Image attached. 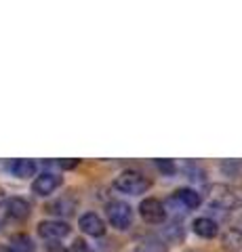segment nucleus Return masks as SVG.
<instances>
[{
	"label": "nucleus",
	"mask_w": 242,
	"mask_h": 252,
	"mask_svg": "<svg viewBox=\"0 0 242 252\" xmlns=\"http://www.w3.org/2000/svg\"><path fill=\"white\" fill-rule=\"evenodd\" d=\"M114 187L122 193H131V195H139L150 189V181H147L141 172L137 170H124L120 172L114 181Z\"/></svg>",
	"instance_id": "nucleus-1"
},
{
	"label": "nucleus",
	"mask_w": 242,
	"mask_h": 252,
	"mask_svg": "<svg viewBox=\"0 0 242 252\" xmlns=\"http://www.w3.org/2000/svg\"><path fill=\"white\" fill-rule=\"evenodd\" d=\"M210 206H217L221 210H238L242 206V198L238 191H234L228 185H213L208 193Z\"/></svg>",
	"instance_id": "nucleus-2"
},
{
	"label": "nucleus",
	"mask_w": 242,
	"mask_h": 252,
	"mask_svg": "<svg viewBox=\"0 0 242 252\" xmlns=\"http://www.w3.org/2000/svg\"><path fill=\"white\" fill-rule=\"evenodd\" d=\"M139 215L145 223H152V225H158L165 220L167 217V210H165V204L156 198H145L141 204H139Z\"/></svg>",
	"instance_id": "nucleus-3"
},
{
	"label": "nucleus",
	"mask_w": 242,
	"mask_h": 252,
	"mask_svg": "<svg viewBox=\"0 0 242 252\" xmlns=\"http://www.w3.org/2000/svg\"><path fill=\"white\" fill-rule=\"evenodd\" d=\"M107 219L116 229H127L133 220V210L127 202H112L107 206Z\"/></svg>",
	"instance_id": "nucleus-4"
},
{
	"label": "nucleus",
	"mask_w": 242,
	"mask_h": 252,
	"mask_svg": "<svg viewBox=\"0 0 242 252\" xmlns=\"http://www.w3.org/2000/svg\"><path fill=\"white\" fill-rule=\"evenodd\" d=\"M69 233V225L64 223V220H42L38 225V235L49 242H57L61 238H66Z\"/></svg>",
	"instance_id": "nucleus-5"
},
{
	"label": "nucleus",
	"mask_w": 242,
	"mask_h": 252,
	"mask_svg": "<svg viewBox=\"0 0 242 252\" xmlns=\"http://www.w3.org/2000/svg\"><path fill=\"white\" fill-rule=\"evenodd\" d=\"M59 185H61V177L53 175V172H42L32 183V191L36 195H51Z\"/></svg>",
	"instance_id": "nucleus-6"
},
{
	"label": "nucleus",
	"mask_w": 242,
	"mask_h": 252,
	"mask_svg": "<svg viewBox=\"0 0 242 252\" xmlns=\"http://www.w3.org/2000/svg\"><path fill=\"white\" fill-rule=\"evenodd\" d=\"M78 225H80V229L84 233L93 235V238H101V235L105 233V223L101 220L99 215H95V212H87V215H82L80 220H78Z\"/></svg>",
	"instance_id": "nucleus-7"
},
{
	"label": "nucleus",
	"mask_w": 242,
	"mask_h": 252,
	"mask_svg": "<svg viewBox=\"0 0 242 252\" xmlns=\"http://www.w3.org/2000/svg\"><path fill=\"white\" fill-rule=\"evenodd\" d=\"M6 215H9L11 219H28L30 217V204L28 200H23V198H11V200H6Z\"/></svg>",
	"instance_id": "nucleus-8"
},
{
	"label": "nucleus",
	"mask_w": 242,
	"mask_h": 252,
	"mask_svg": "<svg viewBox=\"0 0 242 252\" xmlns=\"http://www.w3.org/2000/svg\"><path fill=\"white\" fill-rule=\"evenodd\" d=\"M221 246L225 252H240L242 250V231L228 229L221 235Z\"/></svg>",
	"instance_id": "nucleus-9"
},
{
	"label": "nucleus",
	"mask_w": 242,
	"mask_h": 252,
	"mask_svg": "<svg viewBox=\"0 0 242 252\" xmlns=\"http://www.w3.org/2000/svg\"><path fill=\"white\" fill-rule=\"evenodd\" d=\"M173 200L179 202V206L181 208H196L198 204H200V195L194 191V189H177L175 195H173Z\"/></svg>",
	"instance_id": "nucleus-10"
},
{
	"label": "nucleus",
	"mask_w": 242,
	"mask_h": 252,
	"mask_svg": "<svg viewBox=\"0 0 242 252\" xmlns=\"http://www.w3.org/2000/svg\"><path fill=\"white\" fill-rule=\"evenodd\" d=\"M192 227H194V233L200 235V238H215L217 235V223L213 219H207V217L196 219Z\"/></svg>",
	"instance_id": "nucleus-11"
},
{
	"label": "nucleus",
	"mask_w": 242,
	"mask_h": 252,
	"mask_svg": "<svg viewBox=\"0 0 242 252\" xmlns=\"http://www.w3.org/2000/svg\"><path fill=\"white\" fill-rule=\"evenodd\" d=\"M11 172L19 179H30L36 175V162L32 160H15L11 164Z\"/></svg>",
	"instance_id": "nucleus-12"
},
{
	"label": "nucleus",
	"mask_w": 242,
	"mask_h": 252,
	"mask_svg": "<svg viewBox=\"0 0 242 252\" xmlns=\"http://www.w3.org/2000/svg\"><path fill=\"white\" fill-rule=\"evenodd\" d=\"M9 252H34V242L30 240V235L26 233H17L13 235L11 242H9Z\"/></svg>",
	"instance_id": "nucleus-13"
},
{
	"label": "nucleus",
	"mask_w": 242,
	"mask_h": 252,
	"mask_svg": "<svg viewBox=\"0 0 242 252\" xmlns=\"http://www.w3.org/2000/svg\"><path fill=\"white\" fill-rule=\"evenodd\" d=\"M46 212H53V215H72V212H74V204L72 202L66 204L64 200H59L55 204H49V206H46Z\"/></svg>",
	"instance_id": "nucleus-14"
},
{
	"label": "nucleus",
	"mask_w": 242,
	"mask_h": 252,
	"mask_svg": "<svg viewBox=\"0 0 242 252\" xmlns=\"http://www.w3.org/2000/svg\"><path fill=\"white\" fill-rule=\"evenodd\" d=\"M156 166L165 172V175H173V172H175V164L171 160H158V162H156Z\"/></svg>",
	"instance_id": "nucleus-15"
},
{
	"label": "nucleus",
	"mask_w": 242,
	"mask_h": 252,
	"mask_svg": "<svg viewBox=\"0 0 242 252\" xmlns=\"http://www.w3.org/2000/svg\"><path fill=\"white\" fill-rule=\"evenodd\" d=\"M69 252H91V248L87 246V242L84 240H76L72 244V248H69Z\"/></svg>",
	"instance_id": "nucleus-16"
},
{
	"label": "nucleus",
	"mask_w": 242,
	"mask_h": 252,
	"mask_svg": "<svg viewBox=\"0 0 242 252\" xmlns=\"http://www.w3.org/2000/svg\"><path fill=\"white\" fill-rule=\"evenodd\" d=\"M57 164H59V166H61V168H74V166H76V164H78V162H76V160H66V162H64V160H61V162H57Z\"/></svg>",
	"instance_id": "nucleus-17"
},
{
	"label": "nucleus",
	"mask_w": 242,
	"mask_h": 252,
	"mask_svg": "<svg viewBox=\"0 0 242 252\" xmlns=\"http://www.w3.org/2000/svg\"><path fill=\"white\" fill-rule=\"evenodd\" d=\"M4 200H6V193H4V189L0 187V206H2V204H4Z\"/></svg>",
	"instance_id": "nucleus-18"
},
{
	"label": "nucleus",
	"mask_w": 242,
	"mask_h": 252,
	"mask_svg": "<svg viewBox=\"0 0 242 252\" xmlns=\"http://www.w3.org/2000/svg\"><path fill=\"white\" fill-rule=\"evenodd\" d=\"M0 252H9V250H4V248H0Z\"/></svg>",
	"instance_id": "nucleus-19"
}]
</instances>
